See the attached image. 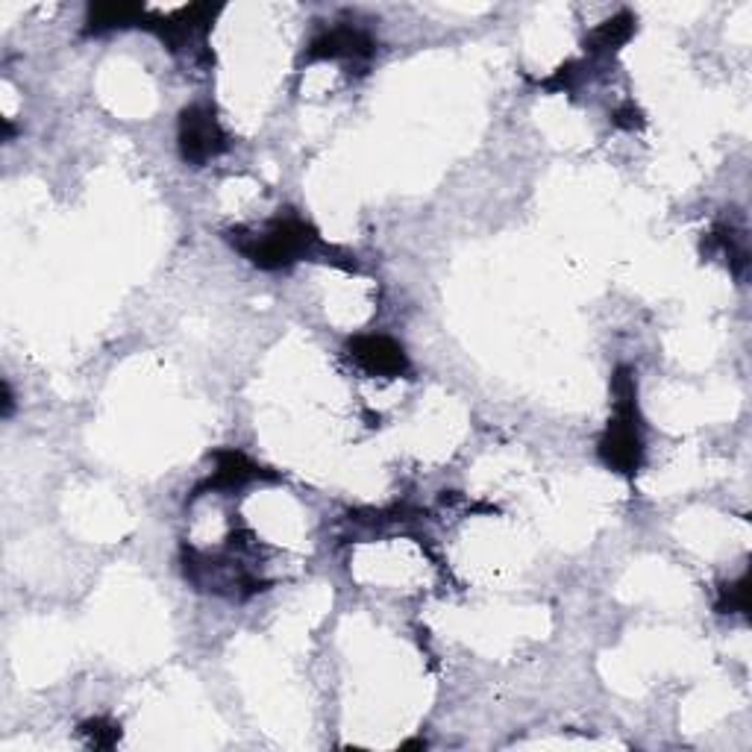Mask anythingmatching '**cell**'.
Here are the masks:
<instances>
[{"mask_svg": "<svg viewBox=\"0 0 752 752\" xmlns=\"http://www.w3.org/2000/svg\"><path fill=\"white\" fill-rule=\"evenodd\" d=\"M12 136H15V127H12V124L3 118V138H7V142H12Z\"/></svg>", "mask_w": 752, "mask_h": 752, "instance_id": "17", "label": "cell"}, {"mask_svg": "<svg viewBox=\"0 0 752 752\" xmlns=\"http://www.w3.org/2000/svg\"><path fill=\"white\" fill-rule=\"evenodd\" d=\"M121 735H124L121 723L109 718H92L86 723H80V738L94 750H112L121 741Z\"/></svg>", "mask_w": 752, "mask_h": 752, "instance_id": "12", "label": "cell"}, {"mask_svg": "<svg viewBox=\"0 0 752 752\" xmlns=\"http://www.w3.org/2000/svg\"><path fill=\"white\" fill-rule=\"evenodd\" d=\"M218 12H221V7H212V3H191V7L177 9L171 15H150L147 30L171 53H186L195 44L206 48V39H209V30H212Z\"/></svg>", "mask_w": 752, "mask_h": 752, "instance_id": "4", "label": "cell"}, {"mask_svg": "<svg viewBox=\"0 0 752 752\" xmlns=\"http://www.w3.org/2000/svg\"><path fill=\"white\" fill-rule=\"evenodd\" d=\"M177 147L186 165L203 168L221 154L230 150V136L218 121V112L209 103H191L180 112L177 124Z\"/></svg>", "mask_w": 752, "mask_h": 752, "instance_id": "3", "label": "cell"}, {"mask_svg": "<svg viewBox=\"0 0 752 752\" xmlns=\"http://www.w3.org/2000/svg\"><path fill=\"white\" fill-rule=\"evenodd\" d=\"M702 253H723V257H729V268H732L738 276L744 274L746 268L744 236H738L732 227H714V230L706 236V241H702Z\"/></svg>", "mask_w": 752, "mask_h": 752, "instance_id": "10", "label": "cell"}, {"mask_svg": "<svg viewBox=\"0 0 752 752\" xmlns=\"http://www.w3.org/2000/svg\"><path fill=\"white\" fill-rule=\"evenodd\" d=\"M714 608L720 615H746L750 612V576L744 573L741 579L720 585Z\"/></svg>", "mask_w": 752, "mask_h": 752, "instance_id": "11", "label": "cell"}, {"mask_svg": "<svg viewBox=\"0 0 752 752\" xmlns=\"http://www.w3.org/2000/svg\"><path fill=\"white\" fill-rule=\"evenodd\" d=\"M150 9L145 3H127V0H106L92 3L86 12V35L115 33V30H147L150 24Z\"/></svg>", "mask_w": 752, "mask_h": 752, "instance_id": "8", "label": "cell"}, {"mask_svg": "<svg viewBox=\"0 0 752 752\" xmlns=\"http://www.w3.org/2000/svg\"><path fill=\"white\" fill-rule=\"evenodd\" d=\"M212 462L215 470L195 488L191 500L203 497L206 491H236V488H244L248 482H253V479H274L271 470H265L262 464L253 462L250 456H244L241 450H232V447H227V450H215Z\"/></svg>", "mask_w": 752, "mask_h": 752, "instance_id": "7", "label": "cell"}, {"mask_svg": "<svg viewBox=\"0 0 752 752\" xmlns=\"http://www.w3.org/2000/svg\"><path fill=\"white\" fill-rule=\"evenodd\" d=\"M347 356L365 374L383 376V379H400L411 370V362L403 351V344L388 338V335H356L347 342Z\"/></svg>", "mask_w": 752, "mask_h": 752, "instance_id": "6", "label": "cell"}, {"mask_svg": "<svg viewBox=\"0 0 752 752\" xmlns=\"http://www.w3.org/2000/svg\"><path fill=\"white\" fill-rule=\"evenodd\" d=\"M376 56V39L356 24H335L324 33H317L309 42L303 60L306 62H353V65H365Z\"/></svg>", "mask_w": 752, "mask_h": 752, "instance_id": "5", "label": "cell"}, {"mask_svg": "<svg viewBox=\"0 0 752 752\" xmlns=\"http://www.w3.org/2000/svg\"><path fill=\"white\" fill-rule=\"evenodd\" d=\"M403 750H427V741L424 738H411V741L403 744Z\"/></svg>", "mask_w": 752, "mask_h": 752, "instance_id": "16", "label": "cell"}, {"mask_svg": "<svg viewBox=\"0 0 752 752\" xmlns=\"http://www.w3.org/2000/svg\"><path fill=\"white\" fill-rule=\"evenodd\" d=\"M615 394V418L608 420L606 432L599 436V462L620 477H635L644 464L641 415H638V379L635 370L620 365L612 376Z\"/></svg>", "mask_w": 752, "mask_h": 752, "instance_id": "2", "label": "cell"}, {"mask_svg": "<svg viewBox=\"0 0 752 752\" xmlns=\"http://www.w3.org/2000/svg\"><path fill=\"white\" fill-rule=\"evenodd\" d=\"M0 391H3V418H12V411H15V394H12V385H9V379H3Z\"/></svg>", "mask_w": 752, "mask_h": 752, "instance_id": "15", "label": "cell"}, {"mask_svg": "<svg viewBox=\"0 0 752 752\" xmlns=\"http://www.w3.org/2000/svg\"><path fill=\"white\" fill-rule=\"evenodd\" d=\"M227 241L248 259L250 265L262 271H282L315 257H335L338 250L326 248L321 232L300 215H280L268 221L262 230H230Z\"/></svg>", "mask_w": 752, "mask_h": 752, "instance_id": "1", "label": "cell"}, {"mask_svg": "<svg viewBox=\"0 0 752 752\" xmlns=\"http://www.w3.org/2000/svg\"><path fill=\"white\" fill-rule=\"evenodd\" d=\"M615 127H620V129H638V127H644V112L635 106V103H624L620 109L615 112Z\"/></svg>", "mask_w": 752, "mask_h": 752, "instance_id": "14", "label": "cell"}, {"mask_svg": "<svg viewBox=\"0 0 752 752\" xmlns=\"http://www.w3.org/2000/svg\"><path fill=\"white\" fill-rule=\"evenodd\" d=\"M582 77H585V65H579V62H564L562 69H556L553 77L539 80V88H544V92H573L582 83Z\"/></svg>", "mask_w": 752, "mask_h": 752, "instance_id": "13", "label": "cell"}, {"mask_svg": "<svg viewBox=\"0 0 752 752\" xmlns=\"http://www.w3.org/2000/svg\"><path fill=\"white\" fill-rule=\"evenodd\" d=\"M635 15L633 12H617L615 18H608V21H603L599 27H594L588 33V39H585V51H588V56H612V53H617L620 48H624L629 39L635 35Z\"/></svg>", "mask_w": 752, "mask_h": 752, "instance_id": "9", "label": "cell"}]
</instances>
